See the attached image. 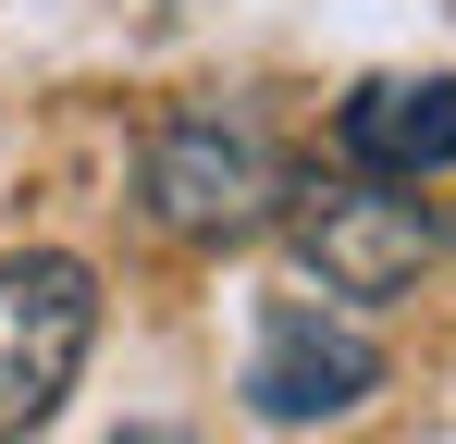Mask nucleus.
Segmentation results:
<instances>
[{
    "label": "nucleus",
    "instance_id": "nucleus-1",
    "mask_svg": "<svg viewBox=\"0 0 456 444\" xmlns=\"http://www.w3.org/2000/svg\"><path fill=\"white\" fill-rule=\"evenodd\" d=\"M284 234H297V272L321 296H346V308H382V296H419V272L444 259V222H432V198L419 185H395V173H321V185H297V210H284Z\"/></svg>",
    "mask_w": 456,
    "mask_h": 444
},
{
    "label": "nucleus",
    "instance_id": "nucleus-2",
    "mask_svg": "<svg viewBox=\"0 0 456 444\" xmlns=\"http://www.w3.org/2000/svg\"><path fill=\"white\" fill-rule=\"evenodd\" d=\"M136 198L173 247H234V234H259V222L284 210V173H272V148L259 124H234V111H173L136 160Z\"/></svg>",
    "mask_w": 456,
    "mask_h": 444
},
{
    "label": "nucleus",
    "instance_id": "nucleus-3",
    "mask_svg": "<svg viewBox=\"0 0 456 444\" xmlns=\"http://www.w3.org/2000/svg\"><path fill=\"white\" fill-rule=\"evenodd\" d=\"M86 346H99V284L62 247L0 259V444H25L62 395H75Z\"/></svg>",
    "mask_w": 456,
    "mask_h": 444
},
{
    "label": "nucleus",
    "instance_id": "nucleus-4",
    "mask_svg": "<svg viewBox=\"0 0 456 444\" xmlns=\"http://www.w3.org/2000/svg\"><path fill=\"white\" fill-rule=\"evenodd\" d=\"M358 395H382V346L346 308L272 296V308H259V346H247V407L297 432V420H346Z\"/></svg>",
    "mask_w": 456,
    "mask_h": 444
},
{
    "label": "nucleus",
    "instance_id": "nucleus-5",
    "mask_svg": "<svg viewBox=\"0 0 456 444\" xmlns=\"http://www.w3.org/2000/svg\"><path fill=\"white\" fill-rule=\"evenodd\" d=\"M346 160L358 173H395V185H419V173H444L456 160V74H382L346 99Z\"/></svg>",
    "mask_w": 456,
    "mask_h": 444
}]
</instances>
